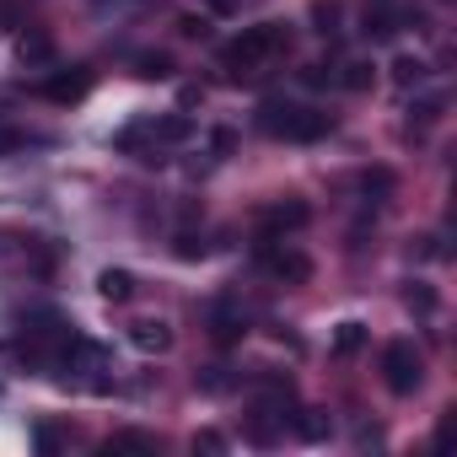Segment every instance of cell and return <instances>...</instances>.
<instances>
[{"label":"cell","instance_id":"30bf717a","mask_svg":"<svg viewBox=\"0 0 457 457\" xmlns=\"http://www.w3.org/2000/svg\"><path fill=\"white\" fill-rule=\"evenodd\" d=\"M17 60L22 65H54V38L49 33H22L17 38Z\"/></svg>","mask_w":457,"mask_h":457},{"label":"cell","instance_id":"9a60e30c","mask_svg":"<svg viewBox=\"0 0 457 457\" xmlns=\"http://www.w3.org/2000/svg\"><path fill=\"white\" fill-rule=\"evenodd\" d=\"M108 452H156V436H145V430H119V436H108Z\"/></svg>","mask_w":457,"mask_h":457},{"label":"cell","instance_id":"2e32d148","mask_svg":"<svg viewBox=\"0 0 457 457\" xmlns=\"http://www.w3.org/2000/svg\"><path fill=\"white\" fill-rule=\"evenodd\" d=\"M135 76L162 81V76H172V60H167V54H135Z\"/></svg>","mask_w":457,"mask_h":457},{"label":"cell","instance_id":"7c38bea8","mask_svg":"<svg viewBox=\"0 0 457 457\" xmlns=\"http://www.w3.org/2000/svg\"><path fill=\"white\" fill-rule=\"evenodd\" d=\"M377 81V65H366V60H350V65H339V76H334V87H345V92H366Z\"/></svg>","mask_w":457,"mask_h":457},{"label":"cell","instance_id":"4316f807","mask_svg":"<svg viewBox=\"0 0 457 457\" xmlns=\"http://www.w3.org/2000/svg\"><path fill=\"white\" fill-rule=\"evenodd\" d=\"M178 33L183 38H204V17H178Z\"/></svg>","mask_w":457,"mask_h":457},{"label":"cell","instance_id":"44dd1931","mask_svg":"<svg viewBox=\"0 0 457 457\" xmlns=\"http://www.w3.org/2000/svg\"><path fill=\"white\" fill-rule=\"evenodd\" d=\"M312 17H318V33H334V28H339V6H328V0H318Z\"/></svg>","mask_w":457,"mask_h":457},{"label":"cell","instance_id":"8992f818","mask_svg":"<svg viewBox=\"0 0 457 457\" xmlns=\"http://www.w3.org/2000/svg\"><path fill=\"white\" fill-rule=\"evenodd\" d=\"M243 334H248L243 302H237V296H220V302L210 307V339H215V345H237Z\"/></svg>","mask_w":457,"mask_h":457},{"label":"cell","instance_id":"7402d4cb","mask_svg":"<svg viewBox=\"0 0 457 457\" xmlns=\"http://www.w3.org/2000/svg\"><path fill=\"white\" fill-rule=\"evenodd\" d=\"M210 151H215V156H232V151H237V129H215V135H210Z\"/></svg>","mask_w":457,"mask_h":457},{"label":"cell","instance_id":"d6986e66","mask_svg":"<svg viewBox=\"0 0 457 457\" xmlns=\"http://www.w3.org/2000/svg\"><path fill=\"white\" fill-rule=\"evenodd\" d=\"M403 302H409V312H420V318H430V312H436V291H430V286H420V280L403 291Z\"/></svg>","mask_w":457,"mask_h":457},{"label":"cell","instance_id":"484cf974","mask_svg":"<svg viewBox=\"0 0 457 457\" xmlns=\"http://www.w3.org/2000/svg\"><path fill=\"white\" fill-rule=\"evenodd\" d=\"M22 145H28L22 129H0V156H6V151H22Z\"/></svg>","mask_w":457,"mask_h":457},{"label":"cell","instance_id":"603a6c76","mask_svg":"<svg viewBox=\"0 0 457 457\" xmlns=\"http://www.w3.org/2000/svg\"><path fill=\"white\" fill-rule=\"evenodd\" d=\"M194 452H226V436L220 430H199L194 436Z\"/></svg>","mask_w":457,"mask_h":457},{"label":"cell","instance_id":"3957f363","mask_svg":"<svg viewBox=\"0 0 457 457\" xmlns=\"http://www.w3.org/2000/svg\"><path fill=\"white\" fill-rule=\"evenodd\" d=\"M194 135V124L183 113H162V119H140L129 129L113 135V151L119 156H140V162H162V145H183Z\"/></svg>","mask_w":457,"mask_h":457},{"label":"cell","instance_id":"e0dca14e","mask_svg":"<svg viewBox=\"0 0 457 457\" xmlns=\"http://www.w3.org/2000/svg\"><path fill=\"white\" fill-rule=\"evenodd\" d=\"M393 81H398V87H420V81H425V60H409V54L393 60Z\"/></svg>","mask_w":457,"mask_h":457},{"label":"cell","instance_id":"7a4b0ae2","mask_svg":"<svg viewBox=\"0 0 457 457\" xmlns=\"http://www.w3.org/2000/svg\"><path fill=\"white\" fill-rule=\"evenodd\" d=\"M259 129L275 135V140H291V145H312L323 135H334V119L323 108H307V103H291V97H270L259 108Z\"/></svg>","mask_w":457,"mask_h":457},{"label":"cell","instance_id":"277c9868","mask_svg":"<svg viewBox=\"0 0 457 457\" xmlns=\"http://www.w3.org/2000/svg\"><path fill=\"white\" fill-rule=\"evenodd\" d=\"M382 382H387V393L409 398V393L425 382V355H420L409 339H393V345L382 350Z\"/></svg>","mask_w":457,"mask_h":457},{"label":"cell","instance_id":"83f0119b","mask_svg":"<svg viewBox=\"0 0 457 457\" xmlns=\"http://www.w3.org/2000/svg\"><path fill=\"white\" fill-rule=\"evenodd\" d=\"M237 6V0H210V12H232Z\"/></svg>","mask_w":457,"mask_h":457},{"label":"cell","instance_id":"52a82bcc","mask_svg":"<svg viewBox=\"0 0 457 457\" xmlns=\"http://www.w3.org/2000/svg\"><path fill=\"white\" fill-rule=\"evenodd\" d=\"M312 220V210L302 199H280V204H264L259 210V226H264V237H286V232H302V226Z\"/></svg>","mask_w":457,"mask_h":457},{"label":"cell","instance_id":"d4e9b609","mask_svg":"<svg viewBox=\"0 0 457 457\" xmlns=\"http://www.w3.org/2000/svg\"><path fill=\"white\" fill-rule=\"evenodd\" d=\"M33 446H38V452H60V430L38 425V430H33Z\"/></svg>","mask_w":457,"mask_h":457},{"label":"cell","instance_id":"9c48e42d","mask_svg":"<svg viewBox=\"0 0 457 457\" xmlns=\"http://www.w3.org/2000/svg\"><path fill=\"white\" fill-rule=\"evenodd\" d=\"M129 345L145 355H162V350H172V328L162 318H140V323H129Z\"/></svg>","mask_w":457,"mask_h":457},{"label":"cell","instance_id":"8fae6325","mask_svg":"<svg viewBox=\"0 0 457 457\" xmlns=\"http://www.w3.org/2000/svg\"><path fill=\"white\" fill-rule=\"evenodd\" d=\"M291 425L302 441H328V430H334V420L323 409H291Z\"/></svg>","mask_w":457,"mask_h":457},{"label":"cell","instance_id":"4fadbf2b","mask_svg":"<svg viewBox=\"0 0 457 457\" xmlns=\"http://www.w3.org/2000/svg\"><path fill=\"white\" fill-rule=\"evenodd\" d=\"M97 291H103L108 302H129V296H135V275H129V270H103V275H97Z\"/></svg>","mask_w":457,"mask_h":457},{"label":"cell","instance_id":"ffe728a7","mask_svg":"<svg viewBox=\"0 0 457 457\" xmlns=\"http://www.w3.org/2000/svg\"><path fill=\"white\" fill-rule=\"evenodd\" d=\"M361 188H366V194H387V188H393V172H387V167H371V172H361Z\"/></svg>","mask_w":457,"mask_h":457},{"label":"cell","instance_id":"ba28073f","mask_svg":"<svg viewBox=\"0 0 457 457\" xmlns=\"http://www.w3.org/2000/svg\"><path fill=\"white\" fill-rule=\"evenodd\" d=\"M87 92H92V71L87 65H71V71H60V76L44 81V97L49 103H81Z\"/></svg>","mask_w":457,"mask_h":457},{"label":"cell","instance_id":"6da1fadb","mask_svg":"<svg viewBox=\"0 0 457 457\" xmlns=\"http://www.w3.org/2000/svg\"><path fill=\"white\" fill-rule=\"evenodd\" d=\"M291 44H296L291 22H259V28H243L232 44H220V65L243 81V76H259V71H270L275 60H286Z\"/></svg>","mask_w":457,"mask_h":457},{"label":"cell","instance_id":"ac0fdd59","mask_svg":"<svg viewBox=\"0 0 457 457\" xmlns=\"http://www.w3.org/2000/svg\"><path fill=\"white\" fill-rule=\"evenodd\" d=\"M172 253H178V259H204L210 243H204L199 232H178V237H172Z\"/></svg>","mask_w":457,"mask_h":457},{"label":"cell","instance_id":"5b68a950","mask_svg":"<svg viewBox=\"0 0 457 457\" xmlns=\"http://www.w3.org/2000/svg\"><path fill=\"white\" fill-rule=\"evenodd\" d=\"M259 264H264L275 280H286V286H307V280H312V259H307L302 248L275 243V237H264V243H259Z\"/></svg>","mask_w":457,"mask_h":457},{"label":"cell","instance_id":"cb8c5ba5","mask_svg":"<svg viewBox=\"0 0 457 457\" xmlns=\"http://www.w3.org/2000/svg\"><path fill=\"white\" fill-rule=\"evenodd\" d=\"M441 108H446V97H425V103H414V119H420V124H430Z\"/></svg>","mask_w":457,"mask_h":457},{"label":"cell","instance_id":"5bb4252c","mask_svg":"<svg viewBox=\"0 0 457 457\" xmlns=\"http://www.w3.org/2000/svg\"><path fill=\"white\" fill-rule=\"evenodd\" d=\"M366 345V323H339L334 328V355H355Z\"/></svg>","mask_w":457,"mask_h":457}]
</instances>
